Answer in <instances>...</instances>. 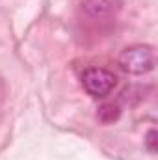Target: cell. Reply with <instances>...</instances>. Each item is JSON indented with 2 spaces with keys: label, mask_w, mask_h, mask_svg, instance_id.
Wrapping results in <instances>:
<instances>
[{
  "label": "cell",
  "mask_w": 158,
  "mask_h": 160,
  "mask_svg": "<svg viewBox=\"0 0 158 160\" xmlns=\"http://www.w3.org/2000/svg\"><path fill=\"white\" fill-rule=\"evenodd\" d=\"M119 65L128 75H145L151 73L156 65V52L149 45L128 47L119 56Z\"/></svg>",
  "instance_id": "cell-1"
},
{
  "label": "cell",
  "mask_w": 158,
  "mask_h": 160,
  "mask_svg": "<svg viewBox=\"0 0 158 160\" xmlns=\"http://www.w3.org/2000/svg\"><path fill=\"white\" fill-rule=\"evenodd\" d=\"M116 84H117V77L114 73H110L108 69H102V67H89L82 75L84 89L95 99L106 97L116 88Z\"/></svg>",
  "instance_id": "cell-2"
},
{
  "label": "cell",
  "mask_w": 158,
  "mask_h": 160,
  "mask_svg": "<svg viewBox=\"0 0 158 160\" xmlns=\"http://www.w3.org/2000/svg\"><path fill=\"white\" fill-rule=\"evenodd\" d=\"M82 8L89 17L102 19V17H108L114 11V2L112 0H86L82 4Z\"/></svg>",
  "instance_id": "cell-3"
},
{
  "label": "cell",
  "mask_w": 158,
  "mask_h": 160,
  "mask_svg": "<svg viewBox=\"0 0 158 160\" xmlns=\"http://www.w3.org/2000/svg\"><path fill=\"white\" fill-rule=\"evenodd\" d=\"M119 114H121V110H119L117 104H114V102L102 104L99 108V119L102 121V123H114L119 118Z\"/></svg>",
  "instance_id": "cell-4"
},
{
  "label": "cell",
  "mask_w": 158,
  "mask_h": 160,
  "mask_svg": "<svg viewBox=\"0 0 158 160\" xmlns=\"http://www.w3.org/2000/svg\"><path fill=\"white\" fill-rule=\"evenodd\" d=\"M145 147L151 153H156V130H149L145 136Z\"/></svg>",
  "instance_id": "cell-5"
}]
</instances>
